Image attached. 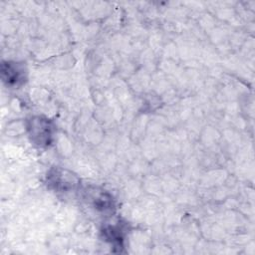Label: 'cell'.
I'll list each match as a JSON object with an SVG mask.
<instances>
[{"instance_id":"cell-5","label":"cell","mask_w":255,"mask_h":255,"mask_svg":"<svg viewBox=\"0 0 255 255\" xmlns=\"http://www.w3.org/2000/svg\"><path fill=\"white\" fill-rule=\"evenodd\" d=\"M123 228L119 225L115 226H108L104 228L103 233L108 242H110L112 245L120 248L123 247V242H124V232Z\"/></svg>"},{"instance_id":"cell-2","label":"cell","mask_w":255,"mask_h":255,"mask_svg":"<svg viewBox=\"0 0 255 255\" xmlns=\"http://www.w3.org/2000/svg\"><path fill=\"white\" fill-rule=\"evenodd\" d=\"M47 184L56 191L69 192L80 185V179L71 170L55 166L47 173Z\"/></svg>"},{"instance_id":"cell-1","label":"cell","mask_w":255,"mask_h":255,"mask_svg":"<svg viewBox=\"0 0 255 255\" xmlns=\"http://www.w3.org/2000/svg\"><path fill=\"white\" fill-rule=\"evenodd\" d=\"M55 126L52 121L42 116H35L28 120L27 130L32 142L38 146L51 144L55 132Z\"/></svg>"},{"instance_id":"cell-3","label":"cell","mask_w":255,"mask_h":255,"mask_svg":"<svg viewBox=\"0 0 255 255\" xmlns=\"http://www.w3.org/2000/svg\"><path fill=\"white\" fill-rule=\"evenodd\" d=\"M85 199L93 208L104 214H113L116 210L113 196L102 188L95 186L88 187L85 189Z\"/></svg>"},{"instance_id":"cell-4","label":"cell","mask_w":255,"mask_h":255,"mask_svg":"<svg viewBox=\"0 0 255 255\" xmlns=\"http://www.w3.org/2000/svg\"><path fill=\"white\" fill-rule=\"evenodd\" d=\"M3 82L9 87H20L27 79V70L23 63L7 61L1 65Z\"/></svg>"}]
</instances>
